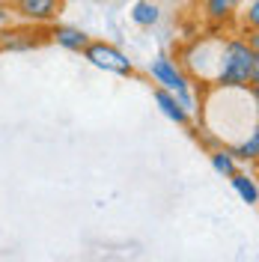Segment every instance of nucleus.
<instances>
[{"instance_id": "nucleus-13", "label": "nucleus", "mask_w": 259, "mask_h": 262, "mask_svg": "<svg viewBox=\"0 0 259 262\" xmlns=\"http://www.w3.org/2000/svg\"><path fill=\"white\" fill-rule=\"evenodd\" d=\"M242 27L247 33H253L259 27V0H250L247 3V9H244V15H242Z\"/></svg>"}, {"instance_id": "nucleus-9", "label": "nucleus", "mask_w": 259, "mask_h": 262, "mask_svg": "<svg viewBox=\"0 0 259 262\" xmlns=\"http://www.w3.org/2000/svg\"><path fill=\"white\" fill-rule=\"evenodd\" d=\"M229 182H232L235 194L242 196V203H247V206H256V203H259V188H256V179H253L250 173L235 170V173L229 176Z\"/></svg>"}, {"instance_id": "nucleus-10", "label": "nucleus", "mask_w": 259, "mask_h": 262, "mask_svg": "<svg viewBox=\"0 0 259 262\" xmlns=\"http://www.w3.org/2000/svg\"><path fill=\"white\" fill-rule=\"evenodd\" d=\"M158 18H161V6H158L155 0H137V3L131 6V21H134L137 27H155Z\"/></svg>"}, {"instance_id": "nucleus-8", "label": "nucleus", "mask_w": 259, "mask_h": 262, "mask_svg": "<svg viewBox=\"0 0 259 262\" xmlns=\"http://www.w3.org/2000/svg\"><path fill=\"white\" fill-rule=\"evenodd\" d=\"M152 98H155L158 111H161V114L170 119V122H176V125H191V114H188V111L179 104L173 93H167V90H161V86H155Z\"/></svg>"}, {"instance_id": "nucleus-2", "label": "nucleus", "mask_w": 259, "mask_h": 262, "mask_svg": "<svg viewBox=\"0 0 259 262\" xmlns=\"http://www.w3.org/2000/svg\"><path fill=\"white\" fill-rule=\"evenodd\" d=\"M149 78L158 83L161 90L173 93V96H176V101L191 116L197 114V96H194V86H191V78L185 75V69H182L173 57L158 54V57L149 63Z\"/></svg>"}, {"instance_id": "nucleus-7", "label": "nucleus", "mask_w": 259, "mask_h": 262, "mask_svg": "<svg viewBox=\"0 0 259 262\" xmlns=\"http://www.w3.org/2000/svg\"><path fill=\"white\" fill-rule=\"evenodd\" d=\"M48 36H51V42H57L66 51H75V54H81L90 45V36L81 27H72V24H51Z\"/></svg>"}, {"instance_id": "nucleus-4", "label": "nucleus", "mask_w": 259, "mask_h": 262, "mask_svg": "<svg viewBox=\"0 0 259 262\" xmlns=\"http://www.w3.org/2000/svg\"><path fill=\"white\" fill-rule=\"evenodd\" d=\"M12 12L24 18L27 24L45 27V24H57V18L63 15L66 0H9Z\"/></svg>"}, {"instance_id": "nucleus-3", "label": "nucleus", "mask_w": 259, "mask_h": 262, "mask_svg": "<svg viewBox=\"0 0 259 262\" xmlns=\"http://www.w3.org/2000/svg\"><path fill=\"white\" fill-rule=\"evenodd\" d=\"M81 54L87 63L101 69V72H111V75H119V78H131L134 75V63L116 45L104 42V39H90V45Z\"/></svg>"}, {"instance_id": "nucleus-11", "label": "nucleus", "mask_w": 259, "mask_h": 262, "mask_svg": "<svg viewBox=\"0 0 259 262\" xmlns=\"http://www.w3.org/2000/svg\"><path fill=\"white\" fill-rule=\"evenodd\" d=\"M229 152H232V158H235V161L253 164V161L259 158V131H256V128H250V134L244 137L242 143L229 146Z\"/></svg>"}, {"instance_id": "nucleus-5", "label": "nucleus", "mask_w": 259, "mask_h": 262, "mask_svg": "<svg viewBox=\"0 0 259 262\" xmlns=\"http://www.w3.org/2000/svg\"><path fill=\"white\" fill-rule=\"evenodd\" d=\"M45 42H51V36L45 30H33V27H3L0 30V54H6V51H12V54L36 51Z\"/></svg>"}, {"instance_id": "nucleus-6", "label": "nucleus", "mask_w": 259, "mask_h": 262, "mask_svg": "<svg viewBox=\"0 0 259 262\" xmlns=\"http://www.w3.org/2000/svg\"><path fill=\"white\" fill-rule=\"evenodd\" d=\"M244 0H203V15L211 27H227L235 21Z\"/></svg>"}, {"instance_id": "nucleus-12", "label": "nucleus", "mask_w": 259, "mask_h": 262, "mask_svg": "<svg viewBox=\"0 0 259 262\" xmlns=\"http://www.w3.org/2000/svg\"><path fill=\"white\" fill-rule=\"evenodd\" d=\"M211 167H214V173L218 176H224V179H229L235 170H239V161L232 158V152H229V146L224 143V146H218V149H211Z\"/></svg>"}, {"instance_id": "nucleus-1", "label": "nucleus", "mask_w": 259, "mask_h": 262, "mask_svg": "<svg viewBox=\"0 0 259 262\" xmlns=\"http://www.w3.org/2000/svg\"><path fill=\"white\" fill-rule=\"evenodd\" d=\"M214 86L221 90H256L259 83V51L244 39H221Z\"/></svg>"}]
</instances>
